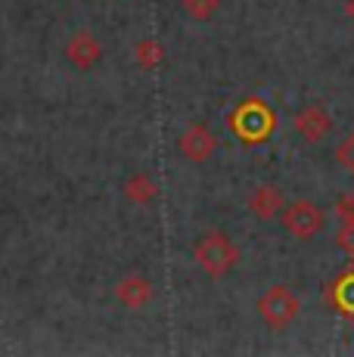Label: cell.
<instances>
[{
    "label": "cell",
    "mask_w": 354,
    "mask_h": 357,
    "mask_svg": "<svg viewBox=\"0 0 354 357\" xmlns=\"http://www.w3.org/2000/svg\"><path fill=\"white\" fill-rule=\"evenodd\" d=\"M193 261L199 264L202 273H208L212 280H221V277H227V273H233L236 264H240V245H236L227 233L212 230L196 239Z\"/></svg>",
    "instance_id": "cell-1"
},
{
    "label": "cell",
    "mask_w": 354,
    "mask_h": 357,
    "mask_svg": "<svg viewBox=\"0 0 354 357\" xmlns=\"http://www.w3.org/2000/svg\"><path fill=\"white\" fill-rule=\"evenodd\" d=\"M258 314H261V320L268 324V329L283 333V329H289L295 324L298 314H302V298L286 283L270 286V289L258 298Z\"/></svg>",
    "instance_id": "cell-2"
},
{
    "label": "cell",
    "mask_w": 354,
    "mask_h": 357,
    "mask_svg": "<svg viewBox=\"0 0 354 357\" xmlns=\"http://www.w3.org/2000/svg\"><path fill=\"white\" fill-rule=\"evenodd\" d=\"M280 221H283L286 233H289V236H295V239H302V243L314 239L317 233L326 227L323 208H320L317 202H311V199H295V202H286Z\"/></svg>",
    "instance_id": "cell-3"
},
{
    "label": "cell",
    "mask_w": 354,
    "mask_h": 357,
    "mask_svg": "<svg viewBox=\"0 0 354 357\" xmlns=\"http://www.w3.org/2000/svg\"><path fill=\"white\" fill-rule=\"evenodd\" d=\"M230 125H233V130L246 143H261V140H268L270 130H274V112H270L264 102L249 100L233 112V121H230Z\"/></svg>",
    "instance_id": "cell-4"
},
{
    "label": "cell",
    "mask_w": 354,
    "mask_h": 357,
    "mask_svg": "<svg viewBox=\"0 0 354 357\" xmlns=\"http://www.w3.org/2000/svg\"><path fill=\"white\" fill-rule=\"evenodd\" d=\"M177 153L193 165H206L215 159L217 153V137L208 125H190L183 128V134L177 137Z\"/></svg>",
    "instance_id": "cell-5"
},
{
    "label": "cell",
    "mask_w": 354,
    "mask_h": 357,
    "mask_svg": "<svg viewBox=\"0 0 354 357\" xmlns=\"http://www.w3.org/2000/svg\"><path fill=\"white\" fill-rule=\"evenodd\" d=\"M292 128H295V134L302 137L305 143H311V146H317V143H323L326 137L332 134V115L326 112L323 106H305L295 112V119H292Z\"/></svg>",
    "instance_id": "cell-6"
},
{
    "label": "cell",
    "mask_w": 354,
    "mask_h": 357,
    "mask_svg": "<svg viewBox=\"0 0 354 357\" xmlns=\"http://www.w3.org/2000/svg\"><path fill=\"white\" fill-rule=\"evenodd\" d=\"M66 59H69V66L78 68V72H91V68H97V63L103 59V44H100V38L93 31L81 29V31H75L69 38V44H66Z\"/></svg>",
    "instance_id": "cell-7"
},
{
    "label": "cell",
    "mask_w": 354,
    "mask_h": 357,
    "mask_svg": "<svg viewBox=\"0 0 354 357\" xmlns=\"http://www.w3.org/2000/svg\"><path fill=\"white\" fill-rule=\"evenodd\" d=\"M115 301L128 311H143L155 301V286L149 283L140 273H131V277H121L118 286H115Z\"/></svg>",
    "instance_id": "cell-8"
},
{
    "label": "cell",
    "mask_w": 354,
    "mask_h": 357,
    "mask_svg": "<svg viewBox=\"0 0 354 357\" xmlns=\"http://www.w3.org/2000/svg\"><path fill=\"white\" fill-rule=\"evenodd\" d=\"M283 208H286V196L274 183H261V187L249 196V211L258 221H277V218L283 215Z\"/></svg>",
    "instance_id": "cell-9"
},
{
    "label": "cell",
    "mask_w": 354,
    "mask_h": 357,
    "mask_svg": "<svg viewBox=\"0 0 354 357\" xmlns=\"http://www.w3.org/2000/svg\"><path fill=\"white\" fill-rule=\"evenodd\" d=\"M121 193H125V199H128V202H134V205H153L155 199H159V183H155L153 174H143V171H137V174L125 177Z\"/></svg>",
    "instance_id": "cell-10"
},
{
    "label": "cell",
    "mask_w": 354,
    "mask_h": 357,
    "mask_svg": "<svg viewBox=\"0 0 354 357\" xmlns=\"http://www.w3.org/2000/svg\"><path fill=\"white\" fill-rule=\"evenodd\" d=\"M134 63H137L143 72L159 68L162 63H165V47H162V40H155V38L137 40V47H134Z\"/></svg>",
    "instance_id": "cell-11"
},
{
    "label": "cell",
    "mask_w": 354,
    "mask_h": 357,
    "mask_svg": "<svg viewBox=\"0 0 354 357\" xmlns=\"http://www.w3.org/2000/svg\"><path fill=\"white\" fill-rule=\"evenodd\" d=\"M217 6H221V0H180V10L187 13L193 22H208V19H215Z\"/></svg>",
    "instance_id": "cell-12"
},
{
    "label": "cell",
    "mask_w": 354,
    "mask_h": 357,
    "mask_svg": "<svg viewBox=\"0 0 354 357\" xmlns=\"http://www.w3.org/2000/svg\"><path fill=\"white\" fill-rule=\"evenodd\" d=\"M336 162H339V168H342L345 174L354 177V134L342 137V143L336 146Z\"/></svg>",
    "instance_id": "cell-13"
},
{
    "label": "cell",
    "mask_w": 354,
    "mask_h": 357,
    "mask_svg": "<svg viewBox=\"0 0 354 357\" xmlns=\"http://www.w3.org/2000/svg\"><path fill=\"white\" fill-rule=\"evenodd\" d=\"M339 249H342L345 255L354 261V221L342 224V233H339Z\"/></svg>",
    "instance_id": "cell-14"
},
{
    "label": "cell",
    "mask_w": 354,
    "mask_h": 357,
    "mask_svg": "<svg viewBox=\"0 0 354 357\" xmlns=\"http://www.w3.org/2000/svg\"><path fill=\"white\" fill-rule=\"evenodd\" d=\"M336 208H339V218H342V224H345V221H354V199H351V196H342V199H339Z\"/></svg>",
    "instance_id": "cell-15"
},
{
    "label": "cell",
    "mask_w": 354,
    "mask_h": 357,
    "mask_svg": "<svg viewBox=\"0 0 354 357\" xmlns=\"http://www.w3.org/2000/svg\"><path fill=\"white\" fill-rule=\"evenodd\" d=\"M345 10H348V16H351V22H354V0H348V3H345Z\"/></svg>",
    "instance_id": "cell-16"
}]
</instances>
